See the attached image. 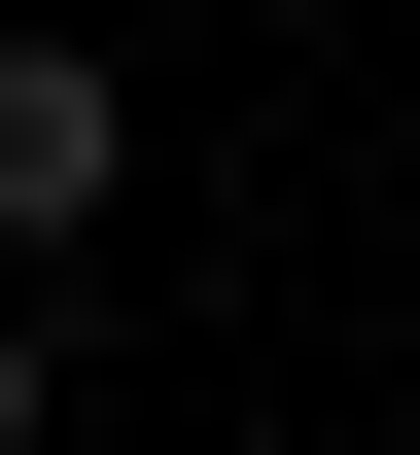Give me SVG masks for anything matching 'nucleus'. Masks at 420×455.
<instances>
[{
    "label": "nucleus",
    "instance_id": "obj_2",
    "mask_svg": "<svg viewBox=\"0 0 420 455\" xmlns=\"http://www.w3.org/2000/svg\"><path fill=\"white\" fill-rule=\"evenodd\" d=\"M0 455H36V315H0Z\"/></svg>",
    "mask_w": 420,
    "mask_h": 455
},
{
    "label": "nucleus",
    "instance_id": "obj_1",
    "mask_svg": "<svg viewBox=\"0 0 420 455\" xmlns=\"http://www.w3.org/2000/svg\"><path fill=\"white\" fill-rule=\"evenodd\" d=\"M140 175V106H106V36H0V245H70Z\"/></svg>",
    "mask_w": 420,
    "mask_h": 455
}]
</instances>
